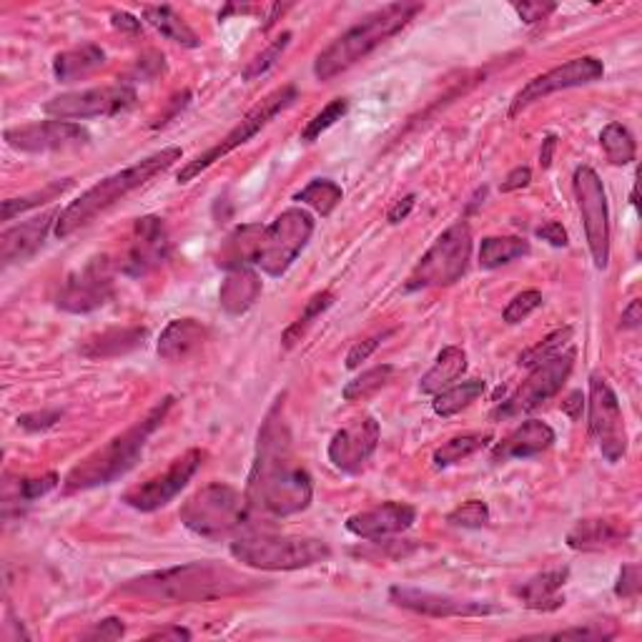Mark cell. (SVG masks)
I'll use <instances>...</instances> for the list:
<instances>
[{
    "instance_id": "cell-8",
    "label": "cell",
    "mask_w": 642,
    "mask_h": 642,
    "mask_svg": "<svg viewBox=\"0 0 642 642\" xmlns=\"http://www.w3.org/2000/svg\"><path fill=\"white\" fill-rule=\"evenodd\" d=\"M472 258V229L467 221H457L447 231H441L435 244L427 249V254L414 266L407 291L452 287L467 274Z\"/></svg>"
},
{
    "instance_id": "cell-27",
    "label": "cell",
    "mask_w": 642,
    "mask_h": 642,
    "mask_svg": "<svg viewBox=\"0 0 642 642\" xmlns=\"http://www.w3.org/2000/svg\"><path fill=\"white\" fill-rule=\"evenodd\" d=\"M208 329L196 319H173L158 337V356L166 362H186L206 344Z\"/></svg>"
},
{
    "instance_id": "cell-33",
    "label": "cell",
    "mask_w": 642,
    "mask_h": 642,
    "mask_svg": "<svg viewBox=\"0 0 642 642\" xmlns=\"http://www.w3.org/2000/svg\"><path fill=\"white\" fill-rule=\"evenodd\" d=\"M144 21L148 26H154L163 38L173 40L181 48H198L202 38L196 36V31L189 26L181 15L173 11L171 5H146L144 8Z\"/></svg>"
},
{
    "instance_id": "cell-60",
    "label": "cell",
    "mask_w": 642,
    "mask_h": 642,
    "mask_svg": "<svg viewBox=\"0 0 642 642\" xmlns=\"http://www.w3.org/2000/svg\"><path fill=\"white\" fill-rule=\"evenodd\" d=\"M642 322V312H640V302H630V306L622 312V319H620V327L622 329H638Z\"/></svg>"
},
{
    "instance_id": "cell-19",
    "label": "cell",
    "mask_w": 642,
    "mask_h": 642,
    "mask_svg": "<svg viewBox=\"0 0 642 642\" xmlns=\"http://www.w3.org/2000/svg\"><path fill=\"white\" fill-rule=\"evenodd\" d=\"M8 146L23 154L69 152V148L86 146L90 133L73 121H38L5 131Z\"/></svg>"
},
{
    "instance_id": "cell-3",
    "label": "cell",
    "mask_w": 642,
    "mask_h": 642,
    "mask_svg": "<svg viewBox=\"0 0 642 642\" xmlns=\"http://www.w3.org/2000/svg\"><path fill=\"white\" fill-rule=\"evenodd\" d=\"M177 161H181V148L169 146L163 148V152L141 158V161L129 166V169L116 171L104 181H98L96 186L83 191L76 202H71L63 208L56 223V237L69 239L71 233L88 227L90 221L98 219L104 211H108V208L123 202V198L133 194V191L146 186L148 181L158 177V173H163L166 169H171Z\"/></svg>"
},
{
    "instance_id": "cell-55",
    "label": "cell",
    "mask_w": 642,
    "mask_h": 642,
    "mask_svg": "<svg viewBox=\"0 0 642 642\" xmlns=\"http://www.w3.org/2000/svg\"><path fill=\"white\" fill-rule=\"evenodd\" d=\"M530 181H532V171L528 169V166H517V169H512L510 173H507V179L502 181L499 191H502V194H512V191H520L524 186H530Z\"/></svg>"
},
{
    "instance_id": "cell-21",
    "label": "cell",
    "mask_w": 642,
    "mask_h": 642,
    "mask_svg": "<svg viewBox=\"0 0 642 642\" xmlns=\"http://www.w3.org/2000/svg\"><path fill=\"white\" fill-rule=\"evenodd\" d=\"M379 445V422L360 416L329 441V462L347 474H360Z\"/></svg>"
},
{
    "instance_id": "cell-46",
    "label": "cell",
    "mask_w": 642,
    "mask_h": 642,
    "mask_svg": "<svg viewBox=\"0 0 642 642\" xmlns=\"http://www.w3.org/2000/svg\"><path fill=\"white\" fill-rule=\"evenodd\" d=\"M289 44H291V33H283L281 38H277L274 40V44L266 48L264 53H258L252 63H249V69L244 71V78L246 81H252V78H258V76H264L266 71L269 69H274V65H277V61L279 58L283 56V51H287L289 48Z\"/></svg>"
},
{
    "instance_id": "cell-48",
    "label": "cell",
    "mask_w": 642,
    "mask_h": 642,
    "mask_svg": "<svg viewBox=\"0 0 642 642\" xmlns=\"http://www.w3.org/2000/svg\"><path fill=\"white\" fill-rule=\"evenodd\" d=\"M642 590V567L630 562V565H622L620 574H617V582H615V595L617 597H625V599H635Z\"/></svg>"
},
{
    "instance_id": "cell-50",
    "label": "cell",
    "mask_w": 642,
    "mask_h": 642,
    "mask_svg": "<svg viewBox=\"0 0 642 642\" xmlns=\"http://www.w3.org/2000/svg\"><path fill=\"white\" fill-rule=\"evenodd\" d=\"M391 335H395V331L389 329V331H381V335H374L364 341H356V344L349 349V354H347V370H356V366H360L362 362L370 360V356L379 349L381 341Z\"/></svg>"
},
{
    "instance_id": "cell-36",
    "label": "cell",
    "mask_w": 642,
    "mask_h": 642,
    "mask_svg": "<svg viewBox=\"0 0 642 642\" xmlns=\"http://www.w3.org/2000/svg\"><path fill=\"white\" fill-rule=\"evenodd\" d=\"M599 146H603L607 161L613 166H628L635 161L638 156L635 136L617 121L607 123V126L599 131Z\"/></svg>"
},
{
    "instance_id": "cell-14",
    "label": "cell",
    "mask_w": 642,
    "mask_h": 642,
    "mask_svg": "<svg viewBox=\"0 0 642 642\" xmlns=\"http://www.w3.org/2000/svg\"><path fill=\"white\" fill-rule=\"evenodd\" d=\"M574 366V349L553 356V360L532 366L530 377L522 381L520 389L514 391L510 399H505L497 407L492 416L495 420H512V416H522L532 410H537L540 404H545L547 399H553L557 391L565 387V381L570 379Z\"/></svg>"
},
{
    "instance_id": "cell-56",
    "label": "cell",
    "mask_w": 642,
    "mask_h": 642,
    "mask_svg": "<svg viewBox=\"0 0 642 642\" xmlns=\"http://www.w3.org/2000/svg\"><path fill=\"white\" fill-rule=\"evenodd\" d=\"M537 237L542 239V241H547V244H553V246H567V231H565V227L560 221H547V223H542V227L537 229Z\"/></svg>"
},
{
    "instance_id": "cell-10",
    "label": "cell",
    "mask_w": 642,
    "mask_h": 642,
    "mask_svg": "<svg viewBox=\"0 0 642 642\" xmlns=\"http://www.w3.org/2000/svg\"><path fill=\"white\" fill-rule=\"evenodd\" d=\"M314 233V219L304 208H287L274 219L269 227H264L262 244L254 258L256 269H262L269 277H281L289 271V266L296 262V256L304 252Z\"/></svg>"
},
{
    "instance_id": "cell-39",
    "label": "cell",
    "mask_w": 642,
    "mask_h": 642,
    "mask_svg": "<svg viewBox=\"0 0 642 642\" xmlns=\"http://www.w3.org/2000/svg\"><path fill=\"white\" fill-rule=\"evenodd\" d=\"M71 186H73V179H63V181L48 183L46 189L33 191V194H28V196L8 198V202H3V214H0V216H3V221H13L15 216L28 211V208L51 204V202H56V198H61Z\"/></svg>"
},
{
    "instance_id": "cell-47",
    "label": "cell",
    "mask_w": 642,
    "mask_h": 642,
    "mask_svg": "<svg viewBox=\"0 0 642 642\" xmlns=\"http://www.w3.org/2000/svg\"><path fill=\"white\" fill-rule=\"evenodd\" d=\"M542 302H545V299H542V294H540L537 289L522 291V294H517V296L512 299V302L505 306L502 319H505L507 324H520V322L528 319V316H530L532 312H537V308L542 306Z\"/></svg>"
},
{
    "instance_id": "cell-29",
    "label": "cell",
    "mask_w": 642,
    "mask_h": 642,
    "mask_svg": "<svg viewBox=\"0 0 642 642\" xmlns=\"http://www.w3.org/2000/svg\"><path fill=\"white\" fill-rule=\"evenodd\" d=\"M146 329L141 327H116L106 329L101 335L88 337L81 344V354L86 360H111V356L129 354L133 349L144 347Z\"/></svg>"
},
{
    "instance_id": "cell-38",
    "label": "cell",
    "mask_w": 642,
    "mask_h": 642,
    "mask_svg": "<svg viewBox=\"0 0 642 642\" xmlns=\"http://www.w3.org/2000/svg\"><path fill=\"white\" fill-rule=\"evenodd\" d=\"M391 377H395V366H391V364L372 366V370L362 372L360 377L347 381V387H344V391H341V397H344L347 402H364V399L377 395L379 389H385L391 381Z\"/></svg>"
},
{
    "instance_id": "cell-16",
    "label": "cell",
    "mask_w": 642,
    "mask_h": 642,
    "mask_svg": "<svg viewBox=\"0 0 642 642\" xmlns=\"http://www.w3.org/2000/svg\"><path fill=\"white\" fill-rule=\"evenodd\" d=\"M605 76V65L597 58H572L557 69L542 73V76H535L532 81L524 83V86L517 90V96L512 98L510 106V119L520 116L524 108H530L532 104L542 101V98L557 94V90H567V88H578V86H588V83H595Z\"/></svg>"
},
{
    "instance_id": "cell-2",
    "label": "cell",
    "mask_w": 642,
    "mask_h": 642,
    "mask_svg": "<svg viewBox=\"0 0 642 642\" xmlns=\"http://www.w3.org/2000/svg\"><path fill=\"white\" fill-rule=\"evenodd\" d=\"M256 590V580L221 562H186L138 574L119 588L121 595L156 605L211 603Z\"/></svg>"
},
{
    "instance_id": "cell-25",
    "label": "cell",
    "mask_w": 642,
    "mask_h": 642,
    "mask_svg": "<svg viewBox=\"0 0 642 642\" xmlns=\"http://www.w3.org/2000/svg\"><path fill=\"white\" fill-rule=\"evenodd\" d=\"M553 445H555V429L542 420H528L499 441L495 452H492V460L495 462L530 460V457L547 452Z\"/></svg>"
},
{
    "instance_id": "cell-43",
    "label": "cell",
    "mask_w": 642,
    "mask_h": 642,
    "mask_svg": "<svg viewBox=\"0 0 642 642\" xmlns=\"http://www.w3.org/2000/svg\"><path fill=\"white\" fill-rule=\"evenodd\" d=\"M349 111V101L347 98H335L327 108H324L322 113H316L312 121L306 123V129L302 131V141H306V144H312V141H316L322 136L324 131H329L331 126H335L337 121H341Z\"/></svg>"
},
{
    "instance_id": "cell-37",
    "label": "cell",
    "mask_w": 642,
    "mask_h": 642,
    "mask_svg": "<svg viewBox=\"0 0 642 642\" xmlns=\"http://www.w3.org/2000/svg\"><path fill=\"white\" fill-rule=\"evenodd\" d=\"M492 441L489 435H482V432H472V435H460L455 439H449L441 445L435 457V467L437 470H445V467H452V464H460L462 460H467V457L477 455L480 449H485Z\"/></svg>"
},
{
    "instance_id": "cell-6",
    "label": "cell",
    "mask_w": 642,
    "mask_h": 642,
    "mask_svg": "<svg viewBox=\"0 0 642 642\" xmlns=\"http://www.w3.org/2000/svg\"><path fill=\"white\" fill-rule=\"evenodd\" d=\"M229 553L237 562L264 572H291L322 565L331 557V547L316 537L271 535V532H241L233 537Z\"/></svg>"
},
{
    "instance_id": "cell-9",
    "label": "cell",
    "mask_w": 642,
    "mask_h": 642,
    "mask_svg": "<svg viewBox=\"0 0 642 642\" xmlns=\"http://www.w3.org/2000/svg\"><path fill=\"white\" fill-rule=\"evenodd\" d=\"M299 90L294 83H289V86H281L277 90H271L269 96L264 98V101H258L252 111H249L244 119H241L237 126H233L227 136H223L219 144H214L208 152H204L202 156H196L194 161H189L186 166H181L179 171V183H189L194 181L198 173H204L206 169H211L216 161H221L223 156H229L231 152H237L239 146H244L252 141L258 131H262L266 123H271L274 119L281 111H287V108L296 101Z\"/></svg>"
},
{
    "instance_id": "cell-45",
    "label": "cell",
    "mask_w": 642,
    "mask_h": 642,
    "mask_svg": "<svg viewBox=\"0 0 642 642\" xmlns=\"http://www.w3.org/2000/svg\"><path fill=\"white\" fill-rule=\"evenodd\" d=\"M617 635V630L610 622H588V625H578V628H567V630H557V632H545V635L537 638H553V640H613Z\"/></svg>"
},
{
    "instance_id": "cell-62",
    "label": "cell",
    "mask_w": 642,
    "mask_h": 642,
    "mask_svg": "<svg viewBox=\"0 0 642 642\" xmlns=\"http://www.w3.org/2000/svg\"><path fill=\"white\" fill-rule=\"evenodd\" d=\"M555 146H557V138H555V136H547L545 141H542V152H540V163H542V169H549V163H553Z\"/></svg>"
},
{
    "instance_id": "cell-49",
    "label": "cell",
    "mask_w": 642,
    "mask_h": 642,
    "mask_svg": "<svg viewBox=\"0 0 642 642\" xmlns=\"http://www.w3.org/2000/svg\"><path fill=\"white\" fill-rule=\"evenodd\" d=\"M61 482H58V474L56 472H48L44 477H36V480H23L19 485V497L23 502H33V499L48 495V492H53Z\"/></svg>"
},
{
    "instance_id": "cell-4",
    "label": "cell",
    "mask_w": 642,
    "mask_h": 642,
    "mask_svg": "<svg viewBox=\"0 0 642 642\" xmlns=\"http://www.w3.org/2000/svg\"><path fill=\"white\" fill-rule=\"evenodd\" d=\"M173 407V397H163L152 412H148L144 420L133 424L123 435L113 437L108 445L98 447L96 452H90L86 460L73 467L69 477L63 480V492L65 495H73V492L94 489L111 485L119 477H123L133 464L138 462L141 452L148 445L154 432L161 427L166 416H169Z\"/></svg>"
},
{
    "instance_id": "cell-13",
    "label": "cell",
    "mask_w": 642,
    "mask_h": 642,
    "mask_svg": "<svg viewBox=\"0 0 642 642\" xmlns=\"http://www.w3.org/2000/svg\"><path fill=\"white\" fill-rule=\"evenodd\" d=\"M136 106V90L131 83H113V86L69 90L51 98L44 106V113L51 116L53 121H86L98 119V116H119L126 113Z\"/></svg>"
},
{
    "instance_id": "cell-28",
    "label": "cell",
    "mask_w": 642,
    "mask_h": 642,
    "mask_svg": "<svg viewBox=\"0 0 642 642\" xmlns=\"http://www.w3.org/2000/svg\"><path fill=\"white\" fill-rule=\"evenodd\" d=\"M258 294H262V279L254 266H241V269L227 271V279L219 289V304L227 314L239 316L256 304Z\"/></svg>"
},
{
    "instance_id": "cell-20",
    "label": "cell",
    "mask_w": 642,
    "mask_h": 642,
    "mask_svg": "<svg viewBox=\"0 0 642 642\" xmlns=\"http://www.w3.org/2000/svg\"><path fill=\"white\" fill-rule=\"evenodd\" d=\"M389 599L402 610L424 617H485L499 613V607L482 599H467L455 595H439V592L416 590V588H391Z\"/></svg>"
},
{
    "instance_id": "cell-1",
    "label": "cell",
    "mask_w": 642,
    "mask_h": 642,
    "mask_svg": "<svg viewBox=\"0 0 642 642\" xmlns=\"http://www.w3.org/2000/svg\"><path fill=\"white\" fill-rule=\"evenodd\" d=\"M312 477L294 452L281 395L258 429L256 457L246 482L249 510L281 520L304 512L312 505Z\"/></svg>"
},
{
    "instance_id": "cell-52",
    "label": "cell",
    "mask_w": 642,
    "mask_h": 642,
    "mask_svg": "<svg viewBox=\"0 0 642 642\" xmlns=\"http://www.w3.org/2000/svg\"><path fill=\"white\" fill-rule=\"evenodd\" d=\"M514 13L528 23V26H535L540 21H547V15L557 11L555 3H514Z\"/></svg>"
},
{
    "instance_id": "cell-34",
    "label": "cell",
    "mask_w": 642,
    "mask_h": 642,
    "mask_svg": "<svg viewBox=\"0 0 642 642\" xmlns=\"http://www.w3.org/2000/svg\"><path fill=\"white\" fill-rule=\"evenodd\" d=\"M530 254V241L522 237H487L480 246V266L482 269H499V266L512 264L517 258Z\"/></svg>"
},
{
    "instance_id": "cell-61",
    "label": "cell",
    "mask_w": 642,
    "mask_h": 642,
    "mask_svg": "<svg viewBox=\"0 0 642 642\" xmlns=\"http://www.w3.org/2000/svg\"><path fill=\"white\" fill-rule=\"evenodd\" d=\"M562 412L570 416V420H580V414H582V391H572V395L565 399Z\"/></svg>"
},
{
    "instance_id": "cell-26",
    "label": "cell",
    "mask_w": 642,
    "mask_h": 642,
    "mask_svg": "<svg viewBox=\"0 0 642 642\" xmlns=\"http://www.w3.org/2000/svg\"><path fill=\"white\" fill-rule=\"evenodd\" d=\"M567 578H570V570H567V567L540 572L528 582H522V585L514 590V595L520 597V603L528 607V610L555 613L565 605V597L560 595V590L565 588Z\"/></svg>"
},
{
    "instance_id": "cell-41",
    "label": "cell",
    "mask_w": 642,
    "mask_h": 642,
    "mask_svg": "<svg viewBox=\"0 0 642 642\" xmlns=\"http://www.w3.org/2000/svg\"><path fill=\"white\" fill-rule=\"evenodd\" d=\"M341 196H344V194H341L339 183L329 181V179H316V181L308 183L306 189L299 191V194L294 198H296L299 204L312 206L316 214L329 216L339 206Z\"/></svg>"
},
{
    "instance_id": "cell-17",
    "label": "cell",
    "mask_w": 642,
    "mask_h": 642,
    "mask_svg": "<svg viewBox=\"0 0 642 642\" xmlns=\"http://www.w3.org/2000/svg\"><path fill=\"white\" fill-rule=\"evenodd\" d=\"M206 460L204 449H189L183 452L179 460H173L169 470L163 474H156L144 485L131 487L126 495H123V502L138 512H156L171 502L179 492L194 480V474L202 470Z\"/></svg>"
},
{
    "instance_id": "cell-42",
    "label": "cell",
    "mask_w": 642,
    "mask_h": 642,
    "mask_svg": "<svg viewBox=\"0 0 642 642\" xmlns=\"http://www.w3.org/2000/svg\"><path fill=\"white\" fill-rule=\"evenodd\" d=\"M570 339H572V327H562V329L553 331V335H547L545 339L540 341V344L530 347L528 352L520 354V366H528V370H532V366L553 360V356L565 352L567 344H570Z\"/></svg>"
},
{
    "instance_id": "cell-22",
    "label": "cell",
    "mask_w": 642,
    "mask_h": 642,
    "mask_svg": "<svg viewBox=\"0 0 642 642\" xmlns=\"http://www.w3.org/2000/svg\"><path fill=\"white\" fill-rule=\"evenodd\" d=\"M416 522V510L407 502H385L372 510L356 512L347 520V530L354 537L370 542H385L389 537L402 535Z\"/></svg>"
},
{
    "instance_id": "cell-53",
    "label": "cell",
    "mask_w": 642,
    "mask_h": 642,
    "mask_svg": "<svg viewBox=\"0 0 642 642\" xmlns=\"http://www.w3.org/2000/svg\"><path fill=\"white\" fill-rule=\"evenodd\" d=\"M158 73H163V56L148 53L146 58H138L136 69H133V76L138 81H152Z\"/></svg>"
},
{
    "instance_id": "cell-32",
    "label": "cell",
    "mask_w": 642,
    "mask_h": 642,
    "mask_svg": "<svg viewBox=\"0 0 642 642\" xmlns=\"http://www.w3.org/2000/svg\"><path fill=\"white\" fill-rule=\"evenodd\" d=\"M467 372V354L462 347H445L437 356V362L432 364V370L424 374L420 381L422 395L435 397L447 387H452L460 381L462 374Z\"/></svg>"
},
{
    "instance_id": "cell-24",
    "label": "cell",
    "mask_w": 642,
    "mask_h": 642,
    "mask_svg": "<svg viewBox=\"0 0 642 642\" xmlns=\"http://www.w3.org/2000/svg\"><path fill=\"white\" fill-rule=\"evenodd\" d=\"M632 528L617 517H588V520L574 522V528L567 532V547L574 553H599L628 542Z\"/></svg>"
},
{
    "instance_id": "cell-7",
    "label": "cell",
    "mask_w": 642,
    "mask_h": 642,
    "mask_svg": "<svg viewBox=\"0 0 642 642\" xmlns=\"http://www.w3.org/2000/svg\"><path fill=\"white\" fill-rule=\"evenodd\" d=\"M179 520L189 532L204 540L231 537L246 528V495L241 497L239 489L223 485V482H211L181 505Z\"/></svg>"
},
{
    "instance_id": "cell-59",
    "label": "cell",
    "mask_w": 642,
    "mask_h": 642,
    "mask_svg": "<svg viewBox=\"0 0 642 642\" xmlns=\"http://www.w3.org/2000/svg\"><path fill=\"white\" fill-rule=\"evenodd\" d=\"M148 640H191V632L186 628H179V625H171V628H161L152 632Z\"/></svg>"
},
{
    "instance_id": "cell-30",
    "label": "cell",
    "mask_w": 642,
    "mask_h": 642,
    "mask_svg": "<svg viewBox=\"0 0 642 642\" xmlns=\"http://www.w3.org/2000/svg\"><path fill=\"white\" fill-rule=\"evenodd\" d=\"M262 233V223H244V227L233 229L219 249V266H223L227 271L241 269V266H254Z\"/></svg>"
},
{
    "instance_id": "cell-18",
    "label": "cell",
    "mask_w": 642,
    "mask_h": 642,
    "mask_svg": "<svg viewBox=\"0 0 642 642\" xmlns=\"http://www.w3.org/2000/svg\"><path fill=\"white\" fill-rule=\"evenodd\" d=\"M169 252L171 241L163 219H158V216H141L133 223L131 244L126 254L121 256L119 271L131 279L146 277V274H152L169 258Z\"/></svg>"
},
{
    "instance_id": "cell-35",
    "label": "cell",
    "mask_w": 642,
    "mask_h": 642,
    "mask_svg": "<svg viewBox=\"0 0 642 642\" xmlns=\"http://www.w3.org/2000/svg\"><path fill=\"white\" fill-rule=\"evenodd\" d=\"M487 385L485 379H470V381H460V385L447 387L445 391L435 395V402H432V410H435L437 416H455L460 414L467 407L477 402V399L485 395Z\"/></svg>"
},
{
    "instance_id": "cell-5",
    "label": "cell",
    "mask_w": 642,
    "mask_h": 642,
    "mask_svg": "<svg viewBox=\"0 0 642 642\" xmlns=\"http://www.w3.org/2000/svg\"><path fill=\"white\" fill-rule=\"evenodd\" d=\"M424 5L422 3H389L379 11H374L362 19L356 26L349 28L347 33L329 44L324 51L316 56L314 61V76L316 81L327 83L331 78H337L339 73H344L364 61L366 56L372 51H377L381 44H387L391 36H397L399 31L410 26V21H414L416 13H422Z\"/></svg>"
},
{
    "instance_id": "cell-44",
    "label": "cell",
    "mask_w": 642,
    "mask_h": 642,
    "mask_svg": "<svg viewBox=\"0 0 642 642\" xmlns=\"http://www.w3.org/2000/svg\"><path fill=\"white\" fill-rule=\"evenodd\" d=\"M447 522L455 524V528L464 530H480L489 524V507L482 502V499H470L447 514Z\"/></svg>"
},
{
    "instance_id": "cell-11",
    "label": "cell",
    "mask_w": 642,
    "mask_h": 642,
    "mask_svg": "<svg viewBox=\"0 0 642 642\" xmlns=\"http://www.w3.org/2000/svg\"><path fill=\"white\" fill-rule=\"evenodd\" d=\"M572 189L574 198H578L582 227H585L592 262L599 271H605L610 264V208H607L603 179L590 166H578L572 177Z\"/></svg>"
},
{
    "instance_id": "cell-58",
    "label": "cell",
    "mask_w": 642,
    "mask_h": 642,
    "mask_svg": "<svg viewBox=\"0 0 642 642\" xmlns=\"http://www.w3.org/2000/svg\"><path fill=\"white\" fill-rule=\"evenodd\" d=\"M414 204H416V196H414V194H407L404 198H399V202L389 208V214H387V221H389V223H399V221H404L407 216L412 214Z\"/></svg>"
},
{
    "instance_id": "cell-15",
    "label": "cell",
    "mask_w": 642,
    "mask_h": 642,
    "mask_svg": "<svg viewBox=\"0 0 642 642\" xmlns=\"http://www.w3.org/2000/svg\"><path fill=\"white\" fill-rule=\"evenodd\" d=\"M113 271L116 266L108 256L90 258L81 269L65 277L56 299L58 308L69 314H90L106 306L116 294Z\"/></svg>"
},
{
    "instance_id": "cell-57",
    "label": "cell",
    "mask_w": 642,
    "mask_h": 642,
    "mask_svg": "<svg viewBox=\"0 0 642 642\" xmlns=\"http://www.w3.org/2000/svg\"><path fill=\"white\" fill-rule=\"evenodd\" d=\"M111 26L121 33H129V36H136V33H141V21L136 19V15H131L126 11H116L111 15Z\"/></svg>"
},
{
    "instance_id": "cell-23",
    "label": "cell",
    "mask_w": 642,
    "mask_h": 642,
    "mask_svg": "<svg viewBox=\"0 0 642 642\" xmlns=\"http://www.w3.org/2000/svg\"><path fill=\"white\" fill-rule=\"evenodd\" d=\"M58 216H61L58 208H48L40 216H33V219L19 223V227H8L0 233V258H3V264L11 266L26 262L28 256L36 254L58 223Z\"/></svg>"
},
{
    "instance_id": "cell-40",
    "label": "cell",
    "mask_w": 642,
    "mask_h": 642,
    "mask_svg": "<svg viewBox=\"0 0 642 642\" xmlns=\"http://www.w3.org/2000/svg\"><path fill=\"white\" fill-rule=\"evenodd\" d=\"M335 304V294H331V291H319V294H314L312 299H308L306 302V306H304V312L299 314V319L291 324V327L283 331V337H281V341H283V347L287 349H291L296 344V341H302V337L306 335L308 331V327H312L314 324V319H319V316L327 312V308Z\"/></svg>"
},
{
    "instance_id": "cell-12",
    "label": "cell",
    "mask_w": 642,
    "mask_h": 642,
    "mask_svg": "<svg viewBox=\"0 0 642 642\" xmlns=\"http://www.w3.org/2000/svg\"><path fill=\"white\" fill-rule=\"evenodd\" d=\"M588 422L590 435L595 439L599 455L610 464H617L628 455V429H625L620 399L603 374L595 372L590 377L588 397Z\"/></svg>"
},
{
    "instance_id": "cell-51",
    "label": "cell",
    "mask_w": 642,
    "mask_h": 642,
    "mask_svg": "<svg viewBox=\"0 0 642 642\" xmlns=\"http://www.w3.org/2000/svg\"><path fill=\"white\" fill-rule=\"evenodd\" d=\"M123 632H126V628H123V620H119V617H106V620L96 622L94 628L83 632L81 638H86V640H119V638H123Z\"/></svg>"
},
{
    "instance_id": "cell-31",
    "label": "cell",
    "mask_w": 642,
    "mask_h": 642,
    "mask_svg": "<svg viewBox=\"0 0 642 642\" xmlns=\"http://www.w3.org/2000/svg\"><path fill=\"white\" fill-rule=\"evenodd\" d=\"M104 63H106V53L101 46L83 44L56 56L53 76L58 78V83H73V81L90 76V73L101 69Z\"/></svg>"
},
{
    "instance_id": "cell-54",
    "label": "cell",
    "mask_w": 642,
    "mask_h": 642,
    "mask_svg": "<svg viewBox=\"0 0 642 642\" xmlns=\"http://www.w3.org/2000/svg\"><path fill=\"white\" fill-rule=\"evenodd\" d=\"M58 420H61V412H36V414L19 416V424L28 432H38V429L53 427Z\"/></svg>"
}]
</instances>
